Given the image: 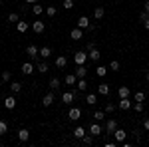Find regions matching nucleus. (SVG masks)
Returning a JSON list of instances; mask_svg holds the SVG:
<instances>
[{
    "label": "nucleus",
    "mask_w": 149,
    "mask_h": 147,
    "mask_svg": "<svg viewBox=\"0 0 149 147\" xmlns=\"http://www.w3.org/2000/svg\"><path fill=\"white\" fill-rule=\"evenodd\" d=\"M32 12H34L36 16H40V14H44V12H46V8H44L42 4H38V2H34V4H32Z\"/></svg>",
    "instance_id": "nucleus-21"
},
{
    "label": "nucleus",
    "mask_w": 149,
    "mask_h": 147,
    "mask_svg": "<svg viewBox=\"0 0 149 147\" xmlns=\"http://www.w3.org/2000/svg\"><path fill=\"white\" fill-rule=\"evenodd\" d=\"M119 68H121V66H119V62H117V60H111V62H109V70L119 72Z\"/></svg>",
    "instance_id": "nucleus-37"
},
{
    "label": "nucleus",
    "mask_w": 149,
    "mask_h": 147,
    "mask_svg": "<svg viewBox=\"0 0 149 147\" xmlns=\"http://www.w3.org/2000/svg\"><path fill=\"white\" fill-rule=\"evenodd\" d=\"M18 20H20V16H18V14H16V12H12V14H8V22H18Z\"/></svg>",
    "instance_id": "nucleus-40"
},
{
    "label": "nucleus",
    "mask_w": 149,
    "mask_h": 147,
    "mask_svg": "<svg viewBox=\"0 0 149 147\" xmlns=\"http://www.w3.org/2000/svg\"><path fill=\"white\" fill-rule=\"evenodd\" d=\"M74 74L78 76V79H80V78H86V74H88V68H86V64H84V66H78Z\"/></svg>",
    "instance_id": "nucleus-22"
},
{
    "label": "nucleus",
    "mask_w": 149,
    "mask_h": 147,
    "mask_svg": "<svg viewBox=\"0 0 149 147\" xmlns=\"http://www.w3.org/2000/svg\"><path fill=\"white\" fill-rule=\"evenodd\" d=\"M70 38L76 40V42L81 40V38H84V30H81V28H74V30H70Z\"/></svg>",
    "instance_id": "nucleus-10"
},
{
    "label": "nucleus",
    "mask_w": 149,
    "mask_h": 147,
    "mask_svg": "<svg viewBox=\"0 0 149 147\" xmlns=\"http://www.w3.org/2000/svg\"><path fill=\"white\" fill-rule=\"evenodd\" d=\"M86 133H88V131H86V127H76V129H74V137H76V139H81V137L86 135Z\"/></svg>",
    "instance_id": "nucleus-27"
},
{
    "label": "nucleus",
    "mask_w": 149,
    "mask_h": 147,
    "mask_svg": "<svg viewBox=\"0 0 149 147\" xmlns=\"http://www.w3.org/2000/svg\"><path fill=\"white\" fill-rule=\"evenodd\" d=\"M0 60H2V58H0Z\"/></svg>",
    "instance_id": "nucleus-52"
},
{
    "label": "nucleus",
    "mask_w": 149,
    "mask_h": 147,
    "mask_svg": "<svg viewBox=\"0 0 149 147\" xmlns=\"http://www.w3.org/2000/svg\"><path fill=\"white\" fill-rule=\"evenodd\" d=\"M88 58H90L92 62H100V60H102V52H100L97 48H93V50L88 52Z\"/></svg>",
    "instance_id": "nucleus-11"
},
{
    "label": "nucleus",
    "mask_w": 149,
    "mask_h": 147,
    "mask_svg": "<svg viewBox=\"0 0 149 147\" xmlns=\"http://www.w3.org/2000/svg\"><path fill=\"white\" fill-rule=\"evenodd\" d=\"M80 117H81V109H80V107H72V109H70V113H68L70 121H78Z\"/></svg>",
    "instance_id": "nucleus-7"
},
{
    "label": "nucleus",
    "mask_w": 149,
    "mask_h": 147,
    "mask_svg": "<svg viewBox=\"0 0 149 147\" xmlns=\"http://www.w3.org/2000/svg\"><path fill=\"white\" fill-rule=\"evenodd\" d=\"M34 70H36L34 64H30V62H24V64H22V68H20V72H22L24 76H30V74H32Z\"/></svg>",
    "instance_id": "nucleus-9"
},
{
    "label": "nucleus",
    "mask_w": 149,
    "mask_h": 147,
    "mask_svg": "<svg viewBox=\"0 0 149 147\" xmlns=\"http://www.w3.org/2000/svg\"><path fill=\"white\" fill-rule=\"evenodd\" d=\"M36 70H38L40 74H46L48 70H50V66H48L46 62H38V64H36Z\"/></svg>",
    "instance_id": "nucleus-28"
},
{
    "label": "nucleus",
    "mask_w": 149,
    "mask_h": 147,
    "mask_svg": "<svg viewBox=\"0 0 149 147\" xmlns=\"http://www.w3.org/2000/svg\"><path fill=\"white\" fill-rule=\"evenodd\" d=\"M145 78H147V82H149V72H147V76H145Z\"/></svg>",
    "instance_id": "nucleus-51"
},
{
    "label": "nucleus",
    "mask_w": 149,
    "mask_h": 147,
    "mask_svg": "<svg viewBox=\"0 0 149 147\" xmlns=\"http://www.w3.org/2000/svg\"><path fill=\"white\" fill-rule=\"evenodd\" d=\"M131 105H133V103H131V100H129V98H121V100L117 102V107H119L121 111H127Z\"/></svg>",
    "instance_id": "nucleus-8"
},
{
    "label": "nucleus",
    "mask_w": 149,
    "mask_h": 147,
    "mask_svg": "<svg viewBox=\"0 0 149 147\" xmlns=\"http://www.w3.org/2000/svg\"><path fill=\"white\" fill-rule=\"evenodd\" d=\"M2 82H6V84L12 82V74L8 72V70H6V72H2Z\"/></svg>",
    "instance_id": "nucleus-39"
},
{
    "label": "nucleus",
    "mask_w": 149,
    "mask_h": 147,
    "mask_svg": "<svg viewBox=\"0 0 149 147\" xmlns=\"http://www.w3.org/2000/svg\"><path fill=\"white\" fill-rule=\"evenodd\" d=\"M76 88H78L80 91H86V90H88V82H86V78H80V79H78Z\"/></svg>",
    "instance_id": "nucleus-30"
},
{
    "label": "nucleus",
    "mask_w": 149,
    "mask_h": 147,
    "mask_svg": "<svg viewBox=\"0 0 149 147\" xmlns=\"http://www.w3.org/2000/svg\"><path fill=\"white\" fill-rule=\"evenodd\" d=\"M62 8H64V10H72V8H74V0H64V2H62Z\"/></svg>",
    "instance_id": "nucleus-36"
},
{
    "label": "nucleus",
    "mask_w": 149,
    "mask_h": 147,
    "mask_svg": "<svg viewBox=\"0 0 149 147\" xmlns=\"http://www.w3.org/2000/svg\"><path fill=\"white\" fill-rule=\"evenodd\" d=\"M143 129H145V131H149V117L143 121Z\"/></svg>",
    "instance_id": "nucleus-46"
},
{
    "label": "nucleus",
    "mask_w": 149,
    "mask_h": 147,
    "mask_svg": "<svg viewBox=\"0 0 149 147\" xmlns=\"http://www.w3.org/2000/svg\"><path fill=\"white\" fill-rule=\"evenodd\" d=\"M147 18H149V12H145V10H143L141 14H139V20H141V22H145Z\"/></svg>",
    "instance_id": "nucleus-45"
},
{
    "label": "nucleus",
    "mask_w": 149,
    "mask_h": 147,
    "mask_svg": "<svg viewBox=\"0 0 149 147\" xmlns=\"http://www.w3.org/2000/svg\"><path fill=\"white\" fill-rule=\"evenodd\" d=\"M95 28H97L95 24H90V26H88V32H95Z\"/></svg>",
    "instance_id": "nucleus-47"
},
{
    "label": "nucleus",
    "mask_w": 149,
    "mask_h": 147,
    "mask_svg": "<svg viewBox=\"0 0 149 147\" xmlns=\"http://www.w3.org/2000/svg\"><path fill=\"white\" fill-rule=\"evenodd\" d=\"M115 129H117V121H115V119H107L105 125H103V131H105V133H109V135H113Z\"/></svg>",
    "instance_id": "nucleus-3"
},
{
    "label": "nucleus",
    "mask_w": 149,
    "mask_h": 147,
    "mask_svg": "<svg viewBox=\"0 0 149 147\" xmlns=\"http://www.w3.org/2000/svg\"><path fill=\"white\" fill-rule=\"evenodd\" d=\"M6 131H8V123H6L4 119H0V135H4Z\"/></svg>",
    "instance_id": "nucleus-38"
},
{
    "label": "nucleus",
    "mask_w": 149,
    "mask_h": 147,
    "mask_svg": "<svg viewBox=\"0 0 149 147\" xmlns=\"http://www.w3.org/2000/svg\"><path fill=\"white\" fill-rule=\"evenodd\" d=\"M143 8H145V12H149V0L145 2V4H143Z\"/></svg>",
    "instance_id": "nucleus-49"
},
{
    "label": "nucleus",
    "mask_w": 149,
    "mask_h": 147,
    "mask_svg": "<svg viewBox=\"0 0 149 147\" xmlns=\"http://www.w3.org/2000/svg\"><path fill=\"white\" fill-rule=\"evenodd\" d=\"M113 137H115V141H117V143H123V141H125V137H127V131H125V129H121V127H117V129L113 131Z\"/></svg>",
    "instance_id": "nucleus-4"
},
{
    "label": "nucleus",
    "mask_w": 149,
    "mask_h": 147,
    "mask_svg": "<svg viewBox=\"0 0 149 147\" xmlns=\"http://www.w3.org/2000/svg\"><path fill=\"white\" fill-rule=\"evenodd\" d=\"M64 84H66V86H76V84H78V76H76V74H68V76L64 78Z\"/></svg>",
    "instance_id": "nucleus-18"
},
{
    "label": "nucleus",
    "mask_w": 149,
    "mask_h": 147,
    "mask_svg": "<svg viewBox=\"0 0 149 147\" xmlns=\"http://www.w3.org/2000/svg\"><path fill=\"white\" fill-rule=\"evenodd\" d=\"M90 18H88V16H80V18H78V28H81V30H88V26H90Z\"/></svg>",
    "instance_id": "nucleus-15"
},
{
    "label": "nucleus",
    "mask_w": 149,
    "mask_h": 147,
    "mask_svg": "<svg viewBox=\"0 0 149 147\" xmlns=\"http://www.w3.org/2000/svg\"><path fill=\"white\" fill-rule=\"evenodd\" d=\"M107 70L109 68H105V66H97V68H95V76H97V78H103V76L107 74Z\"/></svg>",
    "instance_id": "nucleus-32"
},
{
    "label": "nucleus",
    "mask_w": 149,
    "mask_h": 147,
    "mask_svg": "<svg viewBox=\"0 0 149 147\" xmlns=\"http://www.w3.org/2000/svg\"><path fill=\"white\" fill-rule=\"evenodd\" d=\"M26 4H34V2H38V0H24Z\"/></svg>",
    "instance_id": "nucleus-50"
},
{
    "label": "nucleus",
    "mask_w": 149,
    "mask_h": 147,
    "mask_svg": "<svg viewBox=\"0 0 149 147\" xmlns=\"http://www.w3.org/2000/svg\"><path fill=\"white\" fill-rule=\"evenodd\" d=\"M88 133H92L93 137H100V135L103 133V127L97 123V121H93V123L90 125V129H88Z\"/></svg>",
    "instance_id": "nucleus-2"
},
{
    "label": "nucleus",
    "mask_w": 149,
    "mask_h": 147,
    "mask_svg": "<svg viewBox=\"0 0 149 147\" xmlns=\"http://www.w3.org/2000/svg\"><path fill=\"white\" fill-rule=\"evenodd\" d=\"M56 14H58V8H56V6H46V16L54 18Z\"/></svg>",
    "instance_id": "nucleus-33"
},
{
    "label": "nucleus",
    "mask_w": 149,
    "mask_h": 147,
    "mask_svg": "<svg viewBox=\"0 0 149 147\" xmlns=\"http://www.w3.org/2000/svg\"><path fill=\"white\" fill-rule=\"evenodd\" d=\"M52 103H54V91H48L46 95L42 98V105H44V107H50Z\"/></svg>",
    "instance_id": "nucleus-12"
},
{
    "label": "nucleus",
    "mask_w": 149,
    "mask_h": 147,
    "mask_svg": "<svg viewBox=\"0 0 149 147\" xmlns=\"http://www.w3.org/2000/svg\"><path fill=\"white\" fill-rule=\"evenodd\" d=\"M133 100H135V102H145V93H143V91H137V93L133 95Z\"/></svg>",
    "instance_id": "nucleus-41"
},
{
    "label": "nucleus",
    "mask_w": 149,
    "mask_h": 147,
    "mask_svg": "<svg viewBox=\"0 0 149 147\" xmlns=\"http://www.w3.org/2000/svg\"><path fill=\"white\" fill-rule=\"evenodd\" d=\"M113 111H115V103L109 102L107 105H105V113H113Z\"/></svg>",
    "instance_id": "nucleus-43"
},
{
    "label": "nucleus",
    "mask_w": 149,
    "mask_h": 147,
    "mask_svg": "<svg viewBox=\"0 0 149 147\" xmlns=\"http://www.w3.org/2000/svg\"><path fill=\"white\" fill-rule=\"evenodd\" d=\"M30 139V131L26 129V127H22V129H18V141H22V143H26Z\"/></svg>",
    "instance_id": "nucleus-13"
},
{
    "label": "nucleus",
    "mask_w": 149,
    "mask_h": 147,
    "mask_svg": "<svg viewBox=\"0 0 149 147\" xmlns=\"http://www.w3.org/2000/svg\"><path fill=\"white\" fill-rule=\"evenodd\" d=\"M131 95V90L127 88V86H121V88H117V98L121 100V98H129Z\"/></svg>",
    "instance_id": "nucleus-17"
},
{
    "label": "nucleus",
    "mask_w": 149,
    "mask_h": 147,
    "mask_svg": "<svg viewBox=\"0 0 149 147\" xmlns=\"http://www.w3.org/2000/svg\"><path fill=\"white\" fill-rule=\"evenodd\" d=\"M143 107H145V105H143V102H135V105H133V109H135L137 113L143 111Z\"/></svg>",
    "instance_id": "nucleus-42"
},
{
    "label": "nucleus",
    "mask_w": 149,
    "mask_h": 147,
    "mask_svg": "<svg viewBox=\"0 0 149 147\" xmlns=\"http://www.w3.org/2000/svg\"><path fill=\"white\" fill-rule=\"evenodd\" d=\"M97 95H109V84H102V86H97Z\"/></svg>",
    "instance_id": "nucleus-20"
},
{
    "label": "nucleus",
    "mask_w": 149,
    "mask_h": 147,
    "mask_svg": "<svg viewBox=\"0 0 149 147\" xmlns=\"http://www.w3.org/2000/svg\"><path fill=\"white\" fill-rule=\"evenodd\" d=\"M81 143H84V145H92V143H93V135H92V133H90V135L86 133V135L81 137Z\"/></svg>",
    "instance_id": "nucleus-34"
},
{
    "label": "nucleus",
    "mask_w": 149,
    "mask_h": 147,
    "mask_svg": "<svg viewBox=\"0 0 149 147\" xmlns=\"http://www.w3.org/2000/svg\"><path fill=\"white\" fill-rule=\"evenodd\" d=\"M86 103L88 105H95L97 103V93H88L86 95Z\"/></svg>",
    "instance_id": "nucleus-26"
},
{
    "label": "nucleus",
    "mask_w": 149,
    "mask_h": 147,
    "mask_svg": "<svg viewBox=\"0 0 149 147\" xmlns=\"http://www.w3.org/2000/svg\"><path fill=\"white\" fill-rule=\"evenodd\" d=\"M103 117H105V111H102V109H97V111H93V119H95V121H102Z\"/></svg>",
    "instance_id": "nucleus-35"
},
{
    "label": "nucleus",
    "mask_w": 149,
    "mask_h": 147,
    "mask_svg": "<svg viewBox=\"0 0 149 147\" xmlns=\"http://www.w3.org/2000/svg\"><path fill=\"white\" fill-rule=\"evenodd\" d=\"M93 48H95V42H93V40H90V42L86 44V52H90V50H93Z\"/></svg>",
    "instance_id": "nucleus-44"
},
{
    "label": "nucleus",
    "mask_w": 149,
    "mask_h": 147,
    "mask_svg": "<svg viewBox=\"0 0 149 147\" xmlns=\"http://www.w3.org/2000/svg\"><path fill=\"white\" fill-rule=\"evenodd\" d=\"M26 54L32 58V60H38V56H40V50H38V46H34V44H30L28 48H26Z\"/></svg>",
    "instance_id": "nucleus-6"
},
{
    "label": "nucleus",
    "mask_w": 149,
    "mask_h": 147,
    "mask_svg": "<svg viewBox=\"0 0 149 147\" xmlns=\"http://www.w3.org/2000/svg\"><path fill=\"white\" fill-rule=\"evenodd\" d=\"M68 66V58L66 56H58L56 58V68H66Z\"/></svg>",
    "instance_id": "nucleus-23"
},
{
    "label": "nucleus",
    "mask_w": 149,
    "mask_h": 147,
    "mask_svg": "<svg viewBox=\"0 0 149 147\" xmlns=\"http://www.w3.org/2000/svg\"><path fill=\"white\" fill-rule=\"evenodd\" d=\"M74 100H76V95H74V91H72V90H70V91H64V93H62V102H64V103H68V105H70V103L74 102Z\"/></svg>",
    "instance_id": "nucleus-14"
},
{
    "label": "nucleus",
    "mask_w": 149,
    "mask_h": 147,
    "mask_svg": "<svg viewBox=\"0 0 149 147\" xmlns=\"http://www.w3.org/2000/svg\"><path fill=\"white\" fill-rule=\"evenodd\" d=\"M4 107H6V109H14V107H16V98H14V95H8V98L4 100Z\"/></svg>",
    "instance_id": "nucleus-19"
},
{
    "label": "nucleus",
    "mask_w": 149,
    "mask_h": 147,
    "mask_svg": "<svg viewBox=\"0 0 149 147\" xmlns=\"http://www.w3.org/2000/svg\"><path fill=\"white\" fill-rule=\"evenodd\" d=\"M30 28L34 30L36 34H42V32L46 30V24L42 22V20H36V22H32V24H30Z\"/></svg>",
    "instance_id": "nucleus-5"
},
{
    "label": "nucleus",
    "mask_w": 149,
    "mask_h": 147,
    "mask_svg": "<svg viewBox=\"0 0 149 147\" xmlns=\"http://www.w3.org/2000/svg\"><path fill=\"white\" fill-rule=\"evenodd\" d=\"M147 133H149V131H147Z\"/></svg>",
    "instance_id": "nucleus-53"
},
{
    "label": "nucleus",
    "mask_w": 149,
    "mask_h": 147,
    "mask_svg": "<svg viewBox=\"0 0 149 147\" xmlns=\"http://www.w3.org/2000/svg\"><path fill=\"white\" fill-rule=\"evenodd\" d=\"M143 28H145V30H149V18L145 20V22H143Z\"/></svg>",
    "instance_id": "nucleus-48"
},
{
    "label": "nucleus",
    "mask_w": 149,
    "mask_h": 147,
    "mask_svg": "<svg viewBox=\"0 0 149 147\" xmlns=\"http://www.w3.org/2000/svg\"><path fill=\"white\" fill-rule=\"evenodd\" d=\"M16 30H18L20 34H24V32H28V30H30V24L24 22V20H18V22H16Z\"/></svg>",
    "instance_id": "nucleus-16"
},
{
    "label": "nucleus",
    "mask_w": 149,
    "mask_h": 147,
    "mask_svg": "<svg viewBox=\"0 0 149 147\" xmlns=\"http://www.w3.org/2000/svg\"><path fill=\"white\" fill-rule=\"evenodd\" d=\"M40 56L44 58V60L50 58V56H52V48H50V46H42V48H40Z\"/></svg>",
    "instance_id": "nucleus-24"
},
{
    "label": "nucleus",
    "mask_w": 149,
    "mask_h": 147,
    "mask_svg": "<svg viewBox=\"0 0 149 147\" xmlns=\"http://www.w3.org/2000/svg\"><path fill=\"white\" fill-rule=\"evenodd\" d=\"M10 90L14 91V93H20V91H22V84H20V82H10Z\"/></svg>",
    "instance_id": "nucleus-31"
},
{
    "label": "nucleus",
    "mask_w": 149,
    "mask_h": 147,
    "mask_svg": "<svg viewBox=\"0 0 149 147\" xmlns=\"http://www.w3.org/2000/svg\"><path fill=\"white\" fill-rule=\"evenodd\" d=\"M103 14H105V8H103V6H97V8L93 10V18H95V20H102Z\"/></svg>",
    "instance_id": "nucleus-25"
},
{
    "label": "nucleus",
    "mask_w": 149,
    "mask_h": 147,
    "mask_svg": "<svg viewBox=\"0 0 149 147\" xmlns=\"http://www.w3.org/2000/svg\"><path fill=\"white\" fill-rule=\"evenodd\" d=\"M60 84H62V82H60L58 78H52L50 82H48V86H50V90H52V91H56L58 88H60Z\"/></svg>",
    "instance_id": "nucleus-29"
},
{
    "label": "nucleus",
    "mask_w": 149,
    "mask_h": 147,
    "mask_svg": "<svg viewBox=\"0 0 149 147\" xmlns=\"http://www.w3.org/2000/svg\"><path fill=\"white\" fill-rule=\"evenodd\" d=\"M86 60H88V52H86V50H81V52H76V54H74V62H76V66H84Z\"/></svg>",
    "instance_id": "nucleus-1"
}]
</instances>
